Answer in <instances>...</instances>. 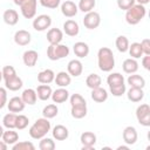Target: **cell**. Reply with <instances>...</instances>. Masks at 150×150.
Here are the masks:
<instances>
[{
    "label": "cell",
    "instance_id": "cell-1",
    "mask_svg": "<svg viewBox=\"0 0 150 150\" xmlns=\"http://www.w3.org/2000/svg\"><path fill=\"white\" fill-rule=\"evenodd\" d=\"M97 66L102 71H111L115 67V56L110 48L102 47L97 52Z\"/></svg>",
    "mask_w": 150,
    "mask_h": 150
},
{
    "label": "cell",
    "instance_id": "cell-2",
    "mask_svg": "<svg viewBox=\"0 0 150 150\" xmlns=\"http://www.w3.org/2000/svg\"><path fill=\"white\" fill-rule=\"evenodd\" d=\"M50 131V122L48 118L41 117L38 118L29 128L28 132L29 136L34 139H41L42 137H45L48 132Z\"/></svg>",
    "mask_w": 150,
    "mask_h": 150
},
{
    "label": "cell",
    "instance_id": "cell-3",
    "mask_svg": "<svg viewBox=\"0 0 150 150\" xmlns=\"http://www.w3.org/2000/svg\"><path fill=\"white\" fill-rule=\"evenodd\" d=\"M146 14V9L143 5H139V4H135L134 6H131L129 9L125 11V21L134 26V25H137L141 22V20L145 16Z\"/></svg>",
    "mask_w": 150,
    "mask_h": 150
},
{
    "label": "cell",
    "instance_id": "cell-4",
    "mask_svg": "<svg viewBox=\"0 0 150 150\" xmlns=\"http://www.w3.org/2000/svg\"><path fill=\"white\" fill-rule=\"evenodd\" d=\"M69 52L70 50L67 45H62V43L49 45L47 48V57L50 61H57V60H61V59L68 56Z\"/></svg>",
    "mask_w": 150,
    "mask_h": 150
},
{
    "label": "cell",
    "instance_id": "cell-5",
    "mask_svg": "<svg viewBox=\"0 0 150 150\" xmlns=\"http://www.w3.org/2000/svg\"><path fill=\"white\" fill-rule=\"evenodd\" d=\"M136 118L138 123L143 127L150 125V107L146 103H143L136 109Z\"/></svg>",
    "mask_w": 150,
    "mask_h": 150
},
{
    "label": "cell",
    "instance_id": "cell-6",
    "mask_svg": "<svg viewBox=\"0 0 150 150\" xmlns=\"http://www.w3.org/2000/svg\"><path fill=\"white\" fill-rule=\"evenodd\" d=\"M36 6H38V0H23L19 7L23 18L33 19L36 14Z\"/></svg>",
    "mask_w": 150,
    "mask_h": 150
},
{
    "label": "cell",
    "instance_id": "cell-7",
    "mask_svg": "<svg viewBox=\"0 0 150 150\" xmlns=\"http://www.w3.org/2000/svg\"><path fill=\"white\" fill-rule=\"evenodd\" d=\"M100 23H101V16L97 12L91 11L86 13L83 18V25L87 29H95L100 26Z\"/></svg>",
    "mask_w": 150,
    "mask_h": 150
},
{
    "label": "cell",
    "instance_id": "cell-8",
    "mask_svg": "<svg viewBox=\"0 0 150 150\" xmlns=\"http://www.w3.org/2000/svg\"><path fill=\"white\" fill-rule=\"evenodd\" d=\"M52 25V18L47 14H41L38 15L33 20V28L38 32H45L47 28H49Z\"/></svg>",
    "mask_w": 150,
    "mask_h": 150
},
{
    "label": "cell",
    "instance_id": "cell-9",
    "mask_svg": "<svg viewBox=\"0 0 150 150\" xmlns=\"http://www.w3.org/2000/svg\"><path fill=\"white\" fill-rule=\"evenodd\" d=\"M96 135L91 131H84L80 136V141L82 144V150H93L96 143Z\"/></svg>",
    "mask_w": 150,
    "mask_h": 150
},
{
    "label": "cell",
    "instance_id": "cell-10",
    "mask_svg": "<svg viewBox=\"0 0 150 150\" xmlns=\"http://www.w3.org/2000/svg\"><path fill=\"white\" fill-rule=\"evenodd\" d=\"M122 138L124 141L125 144L128 145H132L136 143L137 138H138V135H137V130L135 129V127H125L123 132H122Z\"/></svg>",
    "mask_w": 150,
    "mask_h": 150
},
{
    "label": "cell",
    "instance_id": "cell-11",
    "mask_svg": "<svg viewBox=\"0 0 150 150\" xmlns=\"http://www.w3.org/2000/svg\"><path fill=\"white\" fill-rule=\"evenodd\" d=\"M79 8L77 5L70 0H66L64 2L61 4V13L66 16V18H73L77 14Z\"/></svg>",
    "mask_w": 150,
    "mask_h": 150
},
{
    "label": "cell",
    "instance_id": "cell-12",
    "mask_svg": "<svg viewBox=\"0 0 150 150\" xmlns=\"http://www.w3.org/2000/svg\"><path fill=\"white\" fill-rule=\"evenodd\" d=\"M83 71V64L80 60L77 59H74V60H70L67 64V73L70 75V76H74V77H77L82 74Z\"/></svg>",
    "mask_w": 150,
    "mask_h": 150
},
{
    "label": "cell",
    "instance_id": "cell-13",
    "mask_svg": "<svg viewBox=\"0 0 150 150\" xmlns=\"http://www.w3.org/2000/svg\"><path fill=\"white\" fill-rule=\"evenodd\" d=\"M30 40H32V36H30V33L28 30L19 29L14 34V42L18 46H21V47L27 46V45H29Z\"/></svg>",
    "mask_w": 150,
    "mask_h": 150
},
{
    "label": "cell",
    "instance_id": "cell-14",
    "mask_svg": "<svg viewBox=\"0 0 150 150\" xmlns=\"http://www.w3.org/2000/svg\"><path fill=\"white\" fill-rule=\"evenodd\" d=\"M25 102L22 101L21 97L19 96H14L12 98H9V101H7V108L11 112H21L25 109Z\"/></svg>",
    "mask_w": 150,
    "mask_h": 150
},
{
    "label": "cell",
    "instance_id": "cell-15",
    "mask_svg": "<svg viewBox=\"0 0 150 150\" xmlns=\"http://www.w3.org/2000/svg\"><path fill=\"white\" fill-rule=\"evenodd\" d=\"M47 41L49 45H55V43H61L63 39V32L60 28H50L47 32Z\"/></svg>",
    "mask_w": 150,
    "mask_h": 150
},
{
    "label": "cell",
    "instance_id": "cell-16",
    "mask_svg": "<svg viewBox=\"0 0 150 150\" xmlns=\"http://www.w3.org/2000/svg\"><path fill=\"white\" fill-rule=\"evenodd\" d=\"M38 60H39V54L34 49L26 50L22 54V61H23L25 66H27V67H34L36 64Z\"/></svg>",
    "mask_w": 150,
    "mask_h": 150
},
{
    "label": "cell",
    "instance_id": "cell-17",
    "mask_svg": "<svg viewBox=\"0 0 150 150\" xmlns=\"http://www.w3.org/2000/svg\"><path fill=\"white\" fill-rule=\"evenodd\" d=\"M63 32L66 33V35L68 36H76L80 33V27L79 23L71 19L64 21L63 23Z\"/></svg>",
    "mask_w": 150,
    "mask_h": 150
},
{
    "label": "cell",
    "instance_id": "cell-18",
    "mask_svg": "<svg viewBox=\"0 0 150 150\" xmlns=\"http://www.w3.org/2000/svg\"><path fill=\"white\" fill-rule=\"evenodd\" d=\"M73 52L79 59H83V57L88 56V54H89V46L83 41L75 42L73 46Z\"/></svg>",
    "mask_w": 150,
    "mask_h": 150
},
{
    "label": "cell",
    "instance_id": "cell-19",
    "mask_svg": "<svg viewBox=\"0 0 150 150\" xmlns=\"http://www.w3.org/2000/svg\"><path fill=\"white\" fill-rule=\"evenodd\" d=\"M50 97H52L54 103H63L69 98V91L66 88L60 87L59 89H56V90H54L52 93Z\"/></svg>",
    "mask_w": 150,
    "mask_h": 150
},
{
    "label": "cell",
    "instance_id": "cell-20",
    "mask_svg": "<svg viewBox=\"0 0 150 150\" xmlns=\"http://www.w3.org/2000/svg\"><path fill=\"white\" fill-rule=\"evenodd\" d=\"M52 134H53V138L56 139V141H64V139H67L68 136H69L68 129H67L64 125H62V124L55 125V127L53 128V130H52Z\"/></svg>",
    "mask_w": 150,
    "mask_h": 150
},
{
    "label": "cell",
    "instance_id": "cell-21",
    "mask_svg": "<svg viewBox=\"0 0 150 150\" xmlns=\"http://www.w3.org/2000/svg\"><path fill=\"white\" fill-rule=\"evenodd\" d=\"M23 86V82L21 80V77H19L18 75L8 79V80H5V87L6 89L11 90V91H16L19 89H21Z\"/></svg>",
    "mask_w": 150,
    "mask_h": 150
},
{
    "label": "cell",
    "instance_id": "cell-22",
    "mask_svg": "<svg viewBox=\"0 0 150 150\" xmlns=\"http://www.w3.org/2000/svg\"><path fill=\"white\" fill-rule=\"evenodd\" d=\"M91 100L97 102V103H103L107 101L108 98V91L102 88V87H98V88H95V89H91Z\"/></svg>",
    "mask_w": 150,
    "mask_h": 150
},
{
    "label": "cell",
    "instance_id": "cell-23",
    "mask_svg": "<svg viewBox=\"0 0 150 150\" xmlns=\"http://www.w3.org/2000/svg\"><path fill=\"white\" fill-rule=\"evenodd\" d=\"M125 93H127L128 100L131 101V102H135V103L141 102V101L143 100V97H144V91H143L142 88H134V87H130V89H129L128 91H125Z\"/></svg>",
    "mask_w": 150,
    "mask_h": 150
},
{
    "label": "cell",
    "instance_id": "cell-24",
    "mask_svg": "<svg viewBox=\"0 0 150 150\" xmlns=\"http://www.w3.org/2000/svg\"><path fill=\"white\" fill-rule=\"evenodd\" d=\"M2 19L8 26H15L19 21V14L15 9H6L2 14Z\"/></svg>",
    "mask_w": 150,
    "mask_h": 150
},
{
    "label": "cell",
    "instance_id": "cell-25",
    "mask_svg": "<svg viewBox=\"0 0 150 150\" xmlns=\"http://www.w3.org/2000/svg\"><path fill=\"white\" fill-rule=\"evenodd\" d=\"M21 98L22 101L25 102V104H28V105H33L36 103V100H38V95H36V91L32 88H27L22 91L21 94Z\"/></svg>",
    "mask_w": 150,
    "mask_h": 150
},
{
    "label": "cell",
    "instance_id": "cell-26",
    "mask_svg": "<svg viewBox=\"0 0 150 150\" xmlns=\"http://www.w3.org/2000/svg\"><path fill=\"white\" fill-rule=\"evenodd\" d=\"M54 79H55V73L52 69H45L38 74V81L41 84H49L54 81Z\"/></svg>",
    "mask_w": 150,
    "mask_h": 150
},
{
    "label": "cell",
    "instance_id": "cell-27",
    "mask_svg": "<svg viewBox=\"0 0 150 150\" xmlns=\"http://www.w3.org/2000/svg\"><path fill=\"white\" fill-rule=\"evenodd\" d=\"M56 86L59 87H62V88H66L70 84L71 82V76L67 73V71H59L56 75H55V79H54Z\"/></svg>",
    "mask_w": 150,
    "mask_h": 150
},
{
    "label": "cell",
    "instance_id": "cell-28",
    "mask_svg": "<svg viewBox=\"0 0 150 150\" xmlns=\"http://www.w3.org/2000/svg\"><path fill=\"white\" fill-rule=\"evenodd\" d=\"M35 91H36L38 98L41 100V101L49 100L50 96H52V93H53L50 86H48V84H40V86H38V88H36Z\"/></svg>",
    "mask_w": 150,
    "mask_h": 150
},
{
    "label": "cell",
    "instance_id": "cell-29",
    "mask_svg": "<svg viewBox=\"0 0 150 150\" xmlns=\"http://www.w3.org/2000/svg\"><path fill=\"white\" fill-rule=\"evenodd\" d=\"M122 68H123V71L125 74H134L138 70V62L136 61V59H125L122 63Z\"/></svg>",
    "mask_w": 150,
    "mask_h": 150
},
{
    "label": "cell",
    "instance_id": "cell-30",
    "mask_svg": "<svg viewBox=\"0 0 150 150\" xmlns=\"http://www.w3.org/2000/svg\"><path fill=\"white\" fill-rule=\"evenodd\" d=\"M127 82H128V84H129L130 87H134V88H142V89H143L144 86H145V80H144V77L141 76V75H138V74H135V73L129 75Z\"/></svg>",
    "mask_w": 150,
    "mask_h": 150
},
{
    "label": "cell",
    "instance_id": "cell-31",
    "mask_svg": "<svg viewBox=\"0 0 150 150\" xmlns=\"http://www.w3.org/2000/svg\"><path fill=\"white\" fill-rule=\"evenodd\" d=\"M1 138L7 145H13L19 141V134L14 129H7V131H4Z\"/></svg>",
    "mask_w": 150,
    "mask_h": 150
},
{
    "label": "cell",
    "instance_id": "cell-32",
    "mask_svg": "<svg viewBox=\"0 0 150 150\" xmlns=\"http://www.w3.org/2000/svg\"><path fill=\"white\" fill-rule=\"evenodd\" d=\"M101 83H102V79L97 74H89L86 79V84L90 89H95V88L101 87Z\"/></svg>",
    "mask_w": 150,
    "mask_h": 150
},
{
    "label": "cell",
    "instance_id": "cell-33",
    "mask_svg": "<svg viewBox=\"0 0 150 150\" xmlns=\"http://www.w3.org/2000/svg\"><path fill=\"white\" fill-rule=\"evenodd\" d=\"M57 114H59V108H57V105L54 104V103L47 104V105L42 109V116H43L45 118H48V120L54 118L55 116H57Z\"/></svg>",
    "mask_w": 150,
    "mask_h": 150
},
{
    "label": "cell",
    "instance_id": "cell-34",
    "mask_svg": "<svg viewBox=\"0 0 150 150\" xmlns=\"http://www.w3.org/2000/svg\"><path fill=\"white\" fill-rule=\"evenodd\" d=\"M16 114L15 112H8L2 118V125L7 129H15V124H16Z\"/></svg>",
    "mask_w": 150,
    "mask_h": 150
},
{
    "label": "cell",
    "instance_id": "cell-35",
    "mask_svg": "<svg viewBox=\"0 0 150 150\" xmlns=\"http://www.w3.org/2000/svg\"><path fill=\"white\" fill-rule=\"evenodd\" d=\"M129 45H130V43H129V40H128L127 36H124V35H120V36L116 38L115 46H116V48H117L118 52H121V53H125V52H128Z\"/></svg>",
    "mask_w": 150,
    "mask_h": 150
},
{
    "label": "cell",
    "instance_id": "cell-36",
    "mask_svg": "<svg viewBox=\"0 0 150 150\" xmlns=\"http://www.w3.org/2000/svg\"><path fill=\"white\" fill-rule=\"evenodd\" d=\"M128 52L130 54V56L132 59H139L141 56H143V50H142V47H141V43L139 42H132L131 45H129V48H128Z\"/></svg>",
    "mask_w": 150,
    "mask_h": 150
},
{
    "label": "cell",
    "instance_id": "cell-37",
    "mask_svg": "<svg viewBox=\"0 0 150 150\" xmlns=\"http://www.w3.org/2000/svg\"><path fill=\"white\" fill-rule=\"evenodd\" d=\"M107 83H108L109 87L118 86V84L124 83V77H123V75L120 74V73H111V74L108 75V77H107Z\"/></svg>",
    "mask_w": 150,
    "mask_h": 150
},
{
    "label": "cell",
    "instance_id": "cell-38",
    "mask_svg": "<svg viewBox=\"0 0 150 150\" xmlns=\"http://www.w3.org/2000/svg\"><path fill=\"white\" fill-rule=\"evenodd\" d=\"M95 5H96V0H80L77 8L83 13H88L94 9Z\"/></svg>",
    "mask_w": 150,
    "mask_h": 150
},
{
    "label": "cell",
    "instance_id": "cell-39",
    "mask_svg": "<svg viewBox=\"0 0 150 150\" xmlns=\"http://www.w3.org/2000/svg\"><path fill=\"white\" fill-rule=\"evenodd\" d=\"M70 114L74 118L81 120L87 115V105H79V107H71Z\"/></svg>",
    "mask_w": 150,
    "mask_h": 150
},
{
    "label": "cell",
    "instance_id": "cell-40",
    "mask_svg": "<svg viewBox=\"0 0 150 150\" xmlns=\"http://www.w3.org/2000/svg\"><path fill=\"white\" fill-rule=\"evenodd\" d=\"M39 148L40 150H54L55 149V142L52 138L48 137H42L40 143H39Z\"/></svg>",
    "mask_w": 150,
    "mask_h": 150
},
{
    "label": "cell",
    "instance_id": "cell-41",
    "mask_svg": "<svg viewBox=\"0 0 150 150\" xmlns=\"http://www.w3.org/2000/svg\"><path fill=\"white\" fill-rule=\"evenodd\" d=\"M12 149L13 150H34L35 145L32 142H28V141H22V142L18 141L15 144L12 145Z\"/></svg>",
    "mask_w": 150,
    "mask_h": 150
},
{
    "label": "cell",
    "instance_id": "cell-42",
    "mask_svg": "<svg viewBox=\"0 0 150 150\" xmlns=\"http://www.w3.org/2000/svg\"><path fill=\"white\" fill-rule=\"evenodd\" d=\"M69 102L71 107H79V105H87V102L84 97L81 94H73L69 97Z\"/></svg>",
    "mask_w": 150,
    "mask_h": 150
},
{
    "label": "cell",
    "instance_id": "cell-43",
    "mask_svg": "<svg viewBox=\"0 0 150 150\" xmlns=\"http://www.w3.org/2000/svg\"><path fill=\"white\" fill-rule=\"evenodd\" d=\"M29 123V118L26 115H18L16 116V124H15V129L18 130H23L27 128Z\"/></svg>",
    "mask_w": 150,
    "mask_h": 150
},
{
    "label": "cell",
    "instance_id": "cell-44",
    "mask_svg": "<svg viewBox=\"0 0 150 150\" xmlns=\"http://www.w3.org/2000/svg\"><path fill=\"white\" fill-rule=\"evenodd\" d=\"M109 90H110V93L112 94V96L120 97V96H122L123 94H125V91H127V87H125L124 83H122V84H118V86L109 87Z\"/></svg>",
    "mask_w": 150,
    "mask_h": 150
},
{
    "label": "cell",
    "instance_id": "cell-45",
    "mask_svg": "<svg viewBox=\"0 0 150 150\" xmlns=\"http://www.w3.org/2000/svg\"><path fill=\"white\" fill-rule=\"evenodd\" d=\"M1 73H2V79L4 80H8V79L16 75V70L13 66H5L1 69Z\"/></svg>",
    "mask_w": 150,
    "mask_h": 150
},
{
    "label": "cell",
    "instance_id": "cell-46",
    "mask_svg": "<svg viewBox=\"0 0 150 150\" xmlns=\"http://www.w3.org/2000/svg\"><path fill=\"white\" fill-rule=\"evenodd\" d=\"M39 2L41 4V6L49 8V9H55L60 6L61 0H39Z\"/></svg>",
    "mask_w": 150,
    "mask_h": 150
},
{
    "label": "cell",
    "instance_id": "cell-47",
    "mask_svg": "<svg viewBox=\"0 0 150 150\" xmlns=\"http://www.w3.org/2000/svg\"><path fill=\"white\" fill-rule=\"evenodd\" d=\"M136 2L135 0H117V7L122 11H127L129 9L131 6H134Z\"/></svg>",
    "mask_w": 150,
    "mask_h": 150
},
{
    "label": "cell",
    "instance_id": "cell-48",
    "mask_svg": "<svg viewBox=\"0 0 150 150\" xmlns=\"http://www.w3.org/2000/svg\"><path fill=\"white\" fill-rule=\"evenodd\" d=\"M141 47L144 55H150V39H143L141 42Z\"/></svg>",
    "mask_w": 150,
    "mask_h": 150
},
{
    "label": "cell",
    "instance_id": "cell-49",
    "mask_svg": "<svg viewBox=\"0 0 150 150\" xmlns=\"http://www.w3.org/2000/svg\"><path fill=\"white\" fill-rule=\"evenodd\" d=\"M7 104V90L6 88L0 87V109Z\"/></svg>",
    "mask_w": 150,
    "mask_h": 150
},
{
    "label": "cell",
    "instance_id": "cell-50",
    "mask_svg": "<svg viewBox=\"0 0 150 150\" xmlns=\"http://www.w3.org/2000/svg\"><path fill=\"white\" fill-rule=\"evenodd\" d=\"M142 66L144 69L150 70V55H144L142 59Z\"/></svg>",
    "mask_w": 150,
    "mask_h": 150
},
{
    "label": "cell",
    "instance_id": "cell-51",
    "mask_svg": "<svg viewBox=\"0 0 150 150\" xmlns=\"http://www.w3.org/2000/svg\"><path fill=\"white\" fill-rule=\"evenodd\" d=\"M149 1L150 0H135V2H137L139 5H143V6H145L146 4H149Z\"/></svg>",
    "mask_w": 150,
    "mask_h": 150
},
{
    "label": "cell",
    "instance_id": "cell-52",
    "mask_svg": "<svg viewBox=\"0 0 150 150\" xmlns=\"http://www.w3.org/2000/svg\"><path fill=\"white\" fill-rule=\"evenodd\" d=\"M7 146H8V145H7L4 141H0V150H6Z\"/></svg>",
    "mask_w": 150,
    "mask_h": 150
},
{
    "label": "cell",
    "instance_id": "cell-53",
    "mask_svg": "<svg viewBox=\"0 0 150 150\" xmlns=\"http://www.w3.org/2000/svg\"><path fill=\"white\" fill-rule=\"evenodd\" d=\"M129 149V145L127 144V145H120V146H117V150H128Z\"/></svg>",
    "mask_w": 150,
    "mask_h": 150
},
{
    "label": "cell",
    "instance_id": "cell-54",
    "mask_svg": "<svg viewBox=\"0 0 150 150\" xmlns=\"http://www.w3.org/2000/svg\"><path fill=\"white\" fill-rule=\"evenodd\" d=\"M22 1H23V0H13V2H14V4L16 5V6H20Z\"/></svg>",
    "mask_w": 150,
    "mask_h": 150
},
{
    "label": "cell",
    "instance_id": "cell-55",
    "mask_svg": "<svg viewBox=\"0 0 150 150\" xmlns=\"http://www.w3.org/2000/svg\"><path fill=\"white\" fill-rule=\"evenodd\" d=\"M4 131H5V130H4V128H2V125H0V138L2 137V134H4Z\"/></svg>",
    "mask_w": 150,
    "mask_h": 150
},
{
    "label": "cell",
    "instance_id": "cell-56",
    "mask_svg": "<svg viewBox=\"0 0 150 150\" xmlns=\"http://www.w3.org/2000/svg\"><path fill=\"white\" fill-rule=\"evenodd\" d=\"M2 81V73H1V70H0V82Z\"/></svg>",
    "mask_w": 150,
    "mask_h": 150
}]
</instances>
